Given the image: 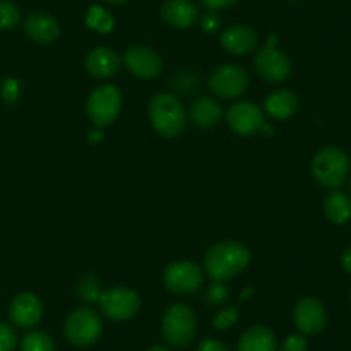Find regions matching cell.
<instances>
[{"label": "cell", "instance_id": "6da1fadb", "mask_svg": "<svg viewBox=\"0 0 351 351\" xmlns=\"http://www.w3.org/2000/svg\"><path fill=\"white\" fill-rule=\"evenodd\" d=\"M250 250L239 241H221L208 248L205 255V271L217 282L238 278L250 265Z\"/></svg>", "mask_w": 351, "mask_h": 351}, {"label": "cell", "instance_id": "7a4b0ae2", "mask_svg": "<svg viewBox=\"0 0 351 351\" xmlns=\"http://www.w3.org/2000/svg\"><path fill=\"white\" fill-rule=\"evenodd\" d=\"M148 116L154 130L164 138L180 136L186 128V112L172 93H157L150 100Z\"/></svg>", "mask_w": 351, "mask_h": 351}, {"label": "cell", "instance_id": "3957f363", "mask_svg": "<svg viewBox=\"0 0 351 351\" xmlns=\"http://www.w3.org/2000/svg\"><path fill=\"white\" fill-rule=\"evenodd\" d=\"M197 334V315L184 303H174L162 315V336L171 346L186 348Z\"/></svg>", "mask_w": 351, "mask_h": 351}, {"label": "cell", "instance_id": "277c9868", "mask_svg": "<svg viewBox=\"0 0 351 351\" xmlns=\"http://www.w3.org/2000/svg\"><path fill=\"white\" fill-rule=\"evenodd\" d=\"M350 171L348 155L337 147H324L312 160V174L324 188L336 190L346 181Z\"/></svg>", "mask_w": 351, "mask_h": 351}, {"label": "cell", "instance_id": "5b68a950", "mask_svg": "<svg viewBox=\"0 0 351 351\" xmlns=\"http://www.w3.org/2000/svg\"><path fill=\"white\" fill-rule=\"evenodd\" d=\"M102 332V319L95 310L88 308V306H81V308L71 312L64 322V336L73 346L77 348H88L95 344Z\"/></svg>", "mask_w": 351, "mask_h": 351}, {"label": "cell", "instance_id": "8992f818", "mask_svg": "<svg viewBox=\"0 0 351 351\" xmlns=\"http://www.w3.org/2000/svg\"><path fill=\"white\" fill-rule=\"evenodd\" d=\"M123 95L116 84H102L95 88L86 100V116L93 126L107 128L119 117Z\"/></svg>", "mask_w": 351, "mask_h": 351}, {"label": "cell", "instance_id": "52a82bcc", "mask_svg": "<svg viewBox=\"0 0 351 351\" xmlns=\"http://www.w3.org/2000/svg\"><path fill=\"white\" fill-rule=\"evenodd\" d=\"M99 305L107 319L130 320L140 312L141 298L134 289L116 286L100 295Z\"/></svg>", "mask_w": 351, "mask_h": 351}, {"label": "cell", "instance_id": "ba28073f", "mask_svg": "<svg viewBox=\"0 0 351 351\" xmlns=\"http://www.w3.org/2000/svg\"><path fill=\"white\" fill-rule=\"evenodd\" d=\"M162 281L165 288L174 295H190L200 289L204 282V272L198 263L190 260H178L165 267Z\"/></svg>", "mask_w": 351, "mask_h": 351}, {"label": "cell", "instance_id": "9c48e42d", "mask_svg": "<svg viewBox=\"0 0 351 351\" xmlns=\"http://www.w3.org/2000/svg\"><path fill=\"white\" fill-rule=\"evenodd\" d=\"M250 76L238 64H224L208 77V88L219 99H238L246 92Z\"/></svg>", "mask_w": 351, "mask_h": 351}, {"label": "cell", "instance_id": "30bf717a", "mask_svg": "<svg viewBox=\"0 0 351 351\" xmlns=\"http://www.w3.org/2000/svg\"><path fill=\"white\" fill-rule=\"evenodd\" d=\"M293 320L296 329L305 336H317L327 326V310L315 296H305L293 310Z\"/></svg>", "mask_w": 351, "mask_h": 351}, {"label": "cell", "instance_id": "8fae6325", "mask_svg": "<svg viewBox=\"0 0 351 351\" xmlns=\"http://www.w3.org/2000/svg\"><path fill=\"white\" fill-rule=\"evenodd\" d=\"M255 69L265 81L271 83H281L288 80L293 71L291 59L282 50L276 47H263L255 56Z\"/></svg>", "mask_w": 351, "mask_h": 351}, {"label": "cell", "instance_id": "7c38bea8", "mask_svg": "<svg viewBox=\"0 0 351 351\" xmlns=\"http://www.w3.org/2000/svg\"><path fill=\"white\" fill-rule=\"evenodd\" d=\"M123 60L128 71L134 76L141 77V80H155L164 67L160 56L147 45L128 47Z\"/></svg>", "mask_w": 351, "mask_h": 351}, {"label": "cell", "instance_id": "4fadbf2b", "mask_svg": "<svg viewBox=\"0 0 351 351\" xmlns=\"http://www.w3.org/2000/svg\"><path fill=\"white\" fill-rule=\"evenodd\" d=\"M263 112L256 104L248 102H238L228 110V124L234 133L241 134V136H252V134L258 133L263 126Z\"/></svg>", "mask_w": 351, "mask_h": 351}, {"label": "cell", "instance_id": "5bb4252c", "mask_svg": "<svg viewBox=\"0 0 351 351\" xmlns=\"http://www.w3.org/2000/svg\"><path fill=\"white\" fill-rule=\"evenodd\" d=\"M43 305L33 293H21L12 300L9 306V317L21 329H29L42 320Z\"/></svg>", "mask_w": 351, "mask_h": 351}, {"label": "cell", "instance_id": "9a60e30c", "mask_svg": "<svg viewBox=\"0 0 351 351\" xmlns=\"http://www.w3.org/2000/svg\"><path fill=\"white\" fill-rule=\"evenodd\" d=\"M119 53L109 47H97L84 59V69L93 77H110L119 71Z\"/></svg>", "mask_w": 351, "mask_h": 351}, {"label": "cell", "instance_id": "2e32d148", "mask_svg": "<svg viewBox=\"0 0 351 351\" xmlns=\"http://www.w3.org/2000/svg\"><path fill=\"white\" fill-rule=\"evenodd\" d=\"M25 33L36 43H52L59 38L60 26L52 14L32 12L25 21Z\"/></svg>", "mask_w": 351, "mask_h": 351}, {"label": "cell", "instance_id": "e0dca14e", "mask_svg": "<svg viewBox=\"0 0 351 351\" xmlns=\"http://www.w3.org/2000/svg\"><path fill=\"white\" fill-rule=\"evenodd\" d=\"M256 33L246 25H231L221 35V45L232 56H245L256 47Z\"/></svg>", "mask_w": 351, "mask_h": 351}, {"label": "cell", "instance_id": "ac0fdd59", "mask_svg": "<svg viewBox=\"0 0 351 351\" xmlns=\"http://www.w3.org/2000/svg\"><path fill=\"white\" fill-rule=\"evenodd\" d=\"M160 16L172 28H190L198 19V8L191 0H167L160 9Z\"/></svg>", "mask_w": 351, "mask_h": 351}, {"label": "cell", "instance_id": "d6986e66", "mask_svg": "<svg viewBox=\"0 0 351 351\" xmlns=\"http://www.w3.org/2000/svg\"><path fill=\"white\" fill-rule=\"evenodd\" d=\"M278 339L276 334L265 326H253L241 334L238 341V351H276Z\"/></svg>", "mask_w": 351, "mask_h": 351}, {"label": "cell", "instance_id": "ffe728a7", "mask_svg": "<svg viewBox=\"0 0 351 351\" xmlns=\"http://www.w3.org/2000/svg\"><path fill=\"white\" fill-rule=\"evenodd\" d=\"M300 100L291 90H278L265 100V112L276 121H286L298 110Z\"/></svg>", "mask_w": 351, "mask_h": 351}, {"label": "cell", "instance_id": "44dd1931", "mask_svg": "<svg viewBox=\"0 0 351 351\" xmlns=\"http://www.w3.org/2000/svg\"><path fill=\"white\" fill-rule=\"evenodd\" d=\"M222 116V107L221 104L210 97H202L197 102L191 106L190 117L191 123L195 126L202 128V130H208V128L215 126Z\"/></svg>", "mask_w": 351, "mask_h": 351}, {"label": "cell", "instance_id": "7402d4cb", "mask_svg": "<svg viewBox=\"0 0 351 351\" xmlns=\"http://www.w3.org/2000/svg\"><path fill=\"white\" fill-rule=\"evenodd\" d=\"M324 214L332 224H346L351 221V198L343 191L334 190L324 200Z\"/></svg>", "mask_w": 351, "mask_h": 351}, {"label": "cell", "instance_id": "603a6c76", "mask_svg": "<svg viewBox=\"0 0 351 351\" xmlns=\"http://www.w3.org/2000/svg\"><path fill=\"white\" fill-rule=\"evenodd\" d=\"M21 351H56V343L43 330H32L23 337Z\"/></svg>", "mask_w": 351, "mask_h": 351}, {"label": "cell", "instance_id": "cb8c5ba5", "mask_svg": "<svg viewBox=\"0 0 351 351\" xmlns=\"http://www.w3.org/2000/svg\"><path fill=\"white\" fill-rule=\"evenodd\" d=\"M86 25L88 28L97 29L100 33H109L114 28V19L106 9L99 8V5H93V8H90V11L86 14Z\"/></svg>", "mask_w": 351, "mask_h": 351}, {"label": "cell", "instance_id": "d4e9b609", "mask_svg": "<svg viewBox=\"0 0 351 351\" xmlns=\"http://www.w3.org/2000/svg\"><path fill=\"white\" fill-rule=\"evenodd\" d=\"M102 289H100L99 281H97L93 276H86L80 281L77 285V295L83 298V302L92 303V302H99L100 295H102Z\"/></svg>", "mask_w": 351, "mask_h": 351}, {"label": "cell", "instance_id": "484cf974", "mask_svg": "<svg viewBox=\"0 0 351 351\" xmlns=\"http://www.w3.org/2000/svg\"><path fill=\"white\" fill-rule=\"evenodd\" d=\"M19 18H21L19 9L12 2L0 0V29H12L18 26Z\"/></svg>", "mask_w": 351, "mask_h": 351}, {"label": "cell", "instance_id": "4316f807", "mask_svg": "<svg viewBox=\"0 0 351 351\" xmlns=\"http://www.w3.org/2000/svg\"><path fill=\"white\" fill-rule=\"evenodd\" d=\"M172 86L180 90L181 93L195 92L198 86V76L193 73H180L178 76L172 77Z\"/></svg>", "mask_w": 351, "mask_h": 351}, {"label": "cell", "instance_id": "83f0119b", "mask_svg": "<svg viewBox=\"0 0 351 351\" xmlns=\"http://www.w3.org/2000/svg\"><path fill=\"white\" fill-rule=\"evenodd\" d=\"M238 322V308L236 306H229V308L222 310V312H219L217 315L214 317V327L215 329H229V327H232L234 324Z\"/></svg>", "mask_w": 351, "mask_h": 351}, {"label": "cell", "instance_id": "f1b7e54d", "mask_svg": "<svg viewBox=\"0 0 351 351\" xmlns=\"http://www.w3.org/2000/svg\"><path fill=\"white\" fill-rule=\"evenodd\" d=\"M18 346V337L9 324L0 322V351H14Z\"/></svg>", "mask_w": 351, "mask_h": 351}, {"label": "cell", "instance_id": "f546056e", "mask_svg": "<svg viewBox=\"0 0 351 351\" xmlns=\"http://www.w3.org/2000/svg\"><path fill=\"white\" fill-rule=\"evenodd\" d=\"M19 92H21V88H19L18 80H14V77L4 80V83L0 86V93H2V99H4L5 104H14L19 99Z\"/></svg>", "mask_w": 351, "mask_h": 351}, {"label": "cell", "instance_id": "4dcf8cb0", "mask_svg": "<svg viewBox=\"0 0 351 351\" xmlns=\"http://www.w3.org/2000/svg\"><path fill=\"white\" fill-rule=\"evenodd\" d=\"M229 291L222 282L214 281V285L208 286L207 289V300L212 303V305H222V303L228 300Z\"/></svg>", "mask_w": 351, "mask_h": 351}, {"label": "cell", "instance_id": "1f68e13d", "mask_svg": "<svg viewBox=\"0 0 351 351\" xmlns=\"http://www.w3.org/2000/svg\"><path fill=\"white\" fill-rule=\"evenodd\" d=\"M279 351H308V341L300 334H293L281 344Z\"/></svg>", "mask_w": 351, "mask_h": 351}, {"label": "cell", "instance_id": "d6a6232c", "mask_svg": "<svg viewBox=\"0 0 351 351\" xmlns=\"http://www.w3.org/2000/svg\"><path fill=\"white\" fill-rule=\"evenodd\" d=\"M197 351H229L222 341L214 339V337H207V339H202L198 343Z\"/></svg>", "mask_w": 351, "mask_h": 351}, {"label": "cell", "instance_id": "836d02e7", "mask_svg": "<svg viewBox=\"0 0 351 351\" xmlns=\"http://www.w3.org/2000/svg\"><path fill=\"white\" fill-rule=\"evenodd\" d=\"M202 29H204L205 33H215L219 29V26H221V18H219L217 14H214V12H208V14H205L204 18H202Z\"/></svg>", "mask_w": 351, "mask_h": 351}, {"label": "cell", "instance_id": "e575fe53", "mask_svg": "<svg viewBox=\"0 0 351 351\" xmlns=\"http://www.w3.org/2000/svg\"><path fill=\"white\" fill-rule=\"evenodd\" d=\"M200 2L210 11H221V9L232 8L238 0H200Z\"/></svg>", "mask_w": 351, "mask_h": 351}, {"label": "cell", "instance_id": "d590c367", "mask_svg": "<svg viewBox=\"0 0 351 351\" xmlns=\"http://www.w3.org/2000/svg\"><path fill=\"white\" fill-rule=\"evenodd\" d=\"M341 265H343V269L348 274H351V246L344 250L343 256H341Z\"/></svg>", "mask_w": 351, "mask_h": 351}, {"label": "cell", "instance_id": "8d00e7d4", "mask_svg": "<svg viewBox=\"0 0 351 351\" xmlns=\"http://www.w3.org/2000/svg\"><path fill=\"white\" fill-rule=\"evenodd\" d=\"M90 143H99V141H102L104 140V133H102V128H97L95 126V130H92L90 131Z\"/></svg>", "mask_w": 351, "mask_h": 351}, {"label": "cell", "instance_id": "74e56055", "mask_svg": "<svg viewBox=\"0 0 351 351\" xmlns=\"http://www.w3.org/2000/svg\"><path fill=\"white\" fill-rule=\"evenodd\" d=\"M260 131H263L265 134H272V133H274V128H272L269 123H263L262 130H260Z\"/></svg>", "mask_w": 351, "mask_h": 351}, {"label": "cell", "instance_id": "f35d334b", "mask_svg": "<svg viewBox=\"0 0 351 351\" xmlns=\"http://www.w3.org/2000/svg\"><path fill=\"white\" fill-rule=\"evenodd\" d=\"M252 293H253V289L248 288V289H246V291L241 293V296H239V300H241V302H246V300H248L250 296H252Z\"/></svg>", "mask_w": 351, "mask_h": 351}, {"label": "cell", "instance_id": "ab89813d", "mask_svg": "<svg viewBox=\"0 0 351 351\" xmlns=\"http://www.w3.org/2000/svg\"><path fill=\"white\" fill-rule=\"evenodd\" d=\"M148 351H171V350H169L167 346H162V344H155V346H152Z\"/></svg>", "mask_w": 351, "mask_h": 351}, {"label": "cell", "instance_id": "60d3db41", "mask_svg": "<svg viewBox=\"0 0 351 351\" xmlns=\"http://www.w3.org/2000/svg\"><path fill=\"white\" fill-rule=\"evenodd\" d=\"M107 2H109V4L119 5V4H124V2H128V0H107Z\"/></svg>", "mask_w": 351, "mask_h": 351}, {"label": "cell", "instance_id": "b9f144b4", "mask_svg": "<svg viewBox=\"0 0 351 351\" xmlns=\"http://www.w3.org/2000/svg\"><path fill=\"white\" fill-rule=\"evenodd\" d=\"M350 305H351V291H350Z\"/></svg>", "mask_w": 351, "mask_h": 351}, {"label": "cell", "instance_id": "7bdbcfd3", "mask_svg": "<svg viewBox=\"0 0 351 351\" xmlns=\"http://www.w3.org/2000/svg\"><path fill=\"white\" fill-rule=\"evenodd\" d=\"M350 190H351V181H350Z\"/></svg>", "mask_w": 351, "mask_h": 351}]
</instances>
